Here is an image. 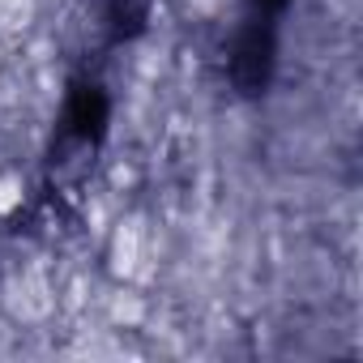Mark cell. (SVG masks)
Listing matches in <instances>:
<instances>
[{
	"label": "cell",
	"instance_id": "6da1fadb",
	"mask_svg": "<svg viewBox=\"0 0 363 363\" xmlns=\"http://www.w3.org/2000/svg\"><path fill=\"white\" fill-rule=\"evenodd\" d=\"M18 201H22V179L18 175H5V179H0V214H9Z\"/></svg>",
	"mask_w": 363,
	"mask_h": 363
}]
</instances>
